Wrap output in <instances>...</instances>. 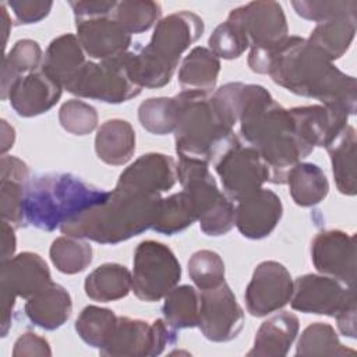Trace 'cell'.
I'll list each match as a JSON object with an SVG mask.
<instances>
[{"label":"cell","instance_id":"cell-1","mask_svg":"<svg viewBox=\"0 0 357 357\" xmlns=\"http://www.w3.org/2000/svg\"><path fill=\"white\" fill-rule=\"evenodd\" d=\"M275 84L298 96L356 113L357 82L340 71L321 50L300 36H287L272 53L268 73Z\"/></svg>","mask_w":357,"mask_h":357},{"label":"cell","instance_id":"cell-2","mask_svg":"<svg viewBox=\"0 0 357 357\" xmlns=\"http://www.w3.org/2000/svg\"><path fill=\"white\" fill-rule=\"evenodd\" d=\"M238 123L243 142L262 156L273 184H286L290 169L311 153L298 139L289 109L278 103L262 85H247Z\"/></svg>","mask_w":357,"mask_h":357},{"label":"cell","instance_id":"cell-3","mask_svg":"<svg viewBox=\"0 0 357 357\" xmlns=\"http://www.w3.org/2000/svg\"><path fill=\"white\" fill-rule=\"evenodd\" d=\"M160 199V195L116 184L103 204L64 223L60 230L99 244H119L152 229Z\"/></svg>","mask_w":357,"mask_h":357},{"label":"cell","instance_id":"cell-4","mask_svg":"<svg viewBox=\"0 0 357 357\" xmlns=\"http://www.w3.org/2000/svg\"><path fill=\"white\" fill-rule=\"evenodd\" d=\"M110 191L98 188L71 173H42L29 180L25 226L53 231L85 211L103 204Z\"/></svg>","mask_w":357,"mask_h":357},{"label":"cell","instance_id":"cell-5","mask_svg":"<svg viewBox=\"0 0 357 357\" xmlns=\"http://www.w3.org/2000/svg\"><path fill=\"white\" fill-rule=\"evenodd\" d=\"M174 144L178 156L213 163L238 137L219 116L208 92L181 91Z\"/></svg>","mask_w":357,"mask_h":357},{"label":"cell","instance_id":"cell-6","mask_svg":"<svg viewBox=\"0 0 357 357\" xmlns=\"http://www.w3.org/2000/svg\"><path fill=\"white\" fill-rule=\"evenodd\" d=\"M208 166L201 159L178 156L177 180L194 206L202 233L218 237L233 229L236 208L219 190Z\"/></svg>","mask_w":357,"mask_h":357},{"label":"cell","instance_id":"cell-7","mask_svg":"<svg viewBox=\"0 0 357 357\" xmlns=\"http://www.w3.org/2000/svg\"><path fill=\"white\" fill-rule=\"evenodd\" d=\"M227 20L240 25L248 38V67L257 74H268L273 50L289 36L282 6L276 1H251L233 8Z\"/></svg>","mask_w":357,"mask_h":357},{"label":"cell","instance_id":"cell-8","mask_svg":"<svg viewBox=\"0 0 357 357\" xmlns=\"http://www.w3.org/2000/svg\"><path fill=\"white\" fill-rule=\"evenodd\" d=\"M134 294L148 303L159 301L181 279V265L174 252L163 243L155 240L141 241L132 259Z\"/></svg>","mask_w":357,"mask_h":357},{"label":"cell","instance_id":"cell-9","mask_svg":"<svg viewBox=\"0 0 357 357\" xmlns=\"http://www.w3.org/2000/svg\"><path fill=\"white\" fill-rule=\"evenodd\" d=\"M67 92L105 103H123L138 96L142 88L132 79L126 53L99 63L86 61Z\"/></svg>","mask_w":357,"mask_h":357},{"label":"cell","instance_id":"cell-10","mask_svg":"<svg viewBox=\"0 0 357 357\" xmlns=\"http://www.w3.org/2000/svg\"><path fill=\"white\" fill-rule=\"evenodd\" d=\"M52 283L45 259L35 252H21L1 262V336L6 337L13 325V311L17 297L28 300Z\"/></svg>","mask_w":357,"mask_h":357},{"label":"cell","instance_id":"cell-11","mask_svg":"<svg viewBox=\"0 0 357 357\" xmlns=\"http://www.w3.org/2000/svg\"><path fill=\"white\" fill-rule=\"evenodd\" d=\"M177 343L176 329L165 319L146 322L130 317H117L116 328L100 356L109 357H152Z\"/></svg>","mask_w":357,"mask_h":357},{"label":"cell","instance_id":"cell-12","mask_svg":"<svg viewBox=\"0 0 357 357\" xmlns=\"http://www.w3.org/2000/svg\"><path fill=\"white\" fill-rule=\"evenodd\" d=\"M230 201H241L271 181V170L257 149L237 138L213 162Z\"/></svg>","mask_w":357,"mask_h":357},{"label":"cell","instance_id":"cell-13","mask_svg":"<svg viewBox=\"0 0 357 357\" xmlns=\"http://www.w3.org/2000/svg\"><path fill=\"white\" fill-rule=\"evenodd\" d=\"M204 29L199 15L187 10L177 11L156 24L149 43L142 49L165 67L176 71L181 54L202 36Z\"/></svg>","mask_w":357,"mask_h":357},{"label":"cell","instance_id":"cell-14","mask_svg":"<svg viewBox=\"0 0 357 357\" xmlns=\"http://www.w3.org/2000/svg\"><path fill=\"white\" fill-rule=\"evenodd\" d=\"M244 326V311L226 282L199 290L198 328L202 335L216 343L230 342Z\"/></svg>","mask_w":357,"mask_h":357},{"label":"cell","instance_id":"cell-15","mask_svg":"<svg viewBox=\"0 0 357 357\" xmlns=\"http://www.w3.org/2000/svg\"><path fill=\"white\" fill-rule=\"evenodd\" d=\"M353 297H356L354 287L331 276L307 273L293 280V294L289 303L296 311L335 318Z\"/></svg>","mask_w":357,"mask_h":357},{"label":"cell","instance_id":"cell-16","mask_svg":"<svg viewBox=\"0 0 357 357\" xmlns=\"http://www.w3.org/2000/svg\"><path fill=\"white\" fill-rule=\"evenodd\" d=\"M293 279L284 265L264 261L254 269L245 287V305L252 317H266L282 310L291 298Z\"/></svg>","mask_w":357,"mask_h":357},{"label":"cell","instance_id":"cell-17","mask_svg":"<svg viewBox=\"0 0 357 357\" xmlns=\"http://www.w3.org/2000/svg\"><path fill=\"white\" fill-rule=\"evenodd\" d=\"M311 261L315 269L349 287L356 282V238L343 230H322L311 241Z\"/></svg>","mask_w":357,"mask_h":357},{"label":"cell","instance_id":"cell-18","mask_svg":"<svg viewBox=\"0 0 357 357\" xmlns=\"http://www.w3.org/2000/svg\"><path fill=\"white\" fill-rule=\"evenodd\" d=\"M289 112L298 139L310 152L317 146L326 148L347 126L350 117L347 112L325 105L297 106Z\"/></svg>","mask_w":357,"mask_h":357},{"label":"cell","instance_id":"cell-19","mask_svg":"<svg viewBox=\"0 0 357 357\" xmlns=\"http://www.w3.org/2000/svg\"><path fill=\"white\" fill-rule=\"evenodd\" d=\"M283 215L280 198L268 188H259L237 202L234 225L241 236L251 240L268 237Z\"/></svg>","mask_w":357,"mask_h":357},{"label":"cell","instance_id":"cell-20","mask_svg":"<svg viewBox=\"0 0 357 357\" xmlns=\"http://www.w3.org/2000/svg\"><path fill=\"white\" fill-rule=\"evenodd\" d=\"M77 38L92 59L107 60L128 52L131 35L110 15L75 20Z\"/></svg>","mask_w":357,"mask_h":357},{"label":"cell","instance_id":"cell-21","mask_svg":"<svg viewBox=\"0 0 357 357\" xmlns=\"http://www.w3.org/2000/svg\"><path fill=\"white\" fill-rule=\"evenodd\" d=\"M63 86L40 67L20 77L8 92L11 107L22 117H33L50 110L61 98Z\"/></svg>","mask_w":357,"mask_h":357},{"label":"cell","instance_id":"cell-22","mask_svg":"<svg viewBox=\"0 0 357 357\" xmlns=\"http://www.w3.org/2000/svg\"><path fill=\"white\" fill-rule=\"evenodd\" d=\"M177 181L176 162L172 156L149 152L134 160L119 176L117 184L141 190L148 194L162 195Z\"/></svg>","mask_w":357,"mask_h":357},{"label":"cell","instance_id":"cell-23","mask_svg":"<svg viewBox=\"0 0 357 357\" xmlns=\"http://www.w3.org/2000/svg\"><path fill=\"white\" fill-rule=\"evenodd\" d=\"M29 167L17 156L1 155L0 159V208L3 220L15 229L25 226L24 205L29 184Z\"/></svg>","mask_w":357,"mask_h":357},{"label":"cell","instance_id":"cell-24","mask_svg":"<svg viewBox=\"0 0 357 357\" xmlns=\"http://www.w3.org/2000/svg\"><path fill=\"white\" fill-rule=\"evenodd\" d=\"M86 61L77 35L63 33L49 43L40 68L66 89L78 77Z\"/></svg>","mask_w":357,"mask_h":357},{"label":"cell","instance_id":"cell-25","mask_svg":"<svg viewBox=\"0 0 357 357\" xmlns=\"http://www.w3.org/2000/svg\"><path fill=\"white\" fill-rule=\"evenodd\" d=\"M24 310L33 325L45 331H54L63 326L71 317L73 301L70 293L61 284L52 282L29 297Z\"/></svg>","mask_w":357,"mask_h":357},{"label":"cell","instance_id":"cell-26","mask_svg":"<svg viewBox=\"0 0 357 357\" xmlns=\"http://www.w3.org/2000/svg\"><path fill=\"white\" fill-rule=\"evenodd\" d=\"M300 329L298 318L290 311H280L261 324L254 346L247 356L282 357L286 356L297 337Z\"/></svg>","mask_w":357,"mask_h":357},{"label":"cell","instance_id":"cell-27","mask_svg":"<svg viewBox=\"0 0 357 357\" xmlns=\"http://www.w3.org/2000/svg\"><path fill=\"white\" fill-rule=\"evenodd\" d=\"M135 131L123 119L106 120L96 132L95 152L106 165L123 166L135 152Z\"/></svg>","mask_w":357,"mask_h":357},{"label":"cell","instance_id":"cell-28","mask_svg":"<svg viewBox=\"0 0 357 357\" xmlns=\"http://www.w3.org/2000/svg\"><path fill=\"white\" fill-rule=\"evenodd\" d=\"M356 146V130L347 124L325 148L331 156L332 173L339 192L350 197L356 195L357 192Z\"/></svg>","mask_w":357,"mask_h":357},{"label":"cell","instance_id":"cell-29","mask_svg":"<svg viewBox=\"0 0 357 357\" xmlns=\"http://www.w3.org/2000/svg\"><path fill=\"white\" fill-rule=\"evenodd\" d=\"M132 286L131 272L120 264L106 262L95 268L85 279V294L99 303L116 301L126 297Z\"/></svg>","mask_w":357,"mask_h":357},{"label":"cell","instance_id":"cell-30","mask_svg":"<svg viewBox=\"0 0 357 357\" xmlns=\"http://www.w3.org/2000/svg\"><path fill=\"white\" fill-rule=\"evenodd\" d=\"M219 71V59L208 47L197 46L181 61L178 68V84L183 91L209 93L216 86Z\"/></svg>","mask_w":357,"mask_h":357},{"label":"cell","instance_id":"cell-31","mask_svg":"<svg viewBox=\"0 0 357 357\" xmlns=\"http://www.w3.org/2000/svg\"><path fill=\"white\" fill-rule=\"evenodd\" d=\"M290 195L296 205L308 208L318 205L329 192V183L322 169L310 162H298L286 177Z\"/></svg>","mask_w":357,"mask_h":357},{"label":"cell","instance_id":"cell-32","mask_svg":"<svg viewBox=\"0 0 357 357\" xmlns=\"http://www.w3.org/2000/svg\"><path fill=\"white\" fill-rule=\"evenodd\" d=\"M357 28V15L339 17L318 24L307 39L331 61L340 59L350 47Z\"/></svg>","mask_w":357,"mask_h":357},{"label":"cell","instance_id":"cell-33","mask_svg":"<svg viewBox=\"0 0 357 357\" xmlns=\"http://www.w3.org/2000/svg\"><path fill=\"white\" fill-rule=\"evenodd\" d=\"M42 49L36 40H17L3 59L1 99H7L11 86L20 77L38 70L42 64Z\"/></svg>","mask_w":357,"mask_h":357},{"label":"cell","instance_id":"cell-34","mask_svg":"<svg viewBox=\"0 0 357 357\" xmlns=\"http://www.w3.org/2000/svg\"><path fill=\"white\" fill-rule=\"evenodd\" d=\"M163 298V319L172 328L177 331L198 326L199 293L192 286H176Z\"/></svg>","mask_w":357,"mask_h":357},{"label":"cell","instance_id":"cell-35","mask_svg":"<svg viewBox=\"0 0 357 357\" xmlns=\"http://www.w3.org/2000/svg\"><path fill=\"white\" fill-rule=\"evenodd\" d=\"M195 220L197 213L194 206L188 195L181 190L180 192L160 199L152 230L160 234L173 236L190 227Z\"/></svg>","mask_w":357,"mask_h":357},{"label":"cell","instance_id":"cell-36","mask_svg":"<svg viewBox=\"0 0 357 357\" xmlns=\"http://www.w3.org/2000/svg\"><path fill=\"white\" fill-rule=\"evenodd\" d=\"M297 356H353L356 350L346 347L340 343L333 326L326 322H314L308 325L296 349Z\"/></svg>","mask_w":357,"mask_h":357},{"label":"cell","instance_id":"cell-37","mask_svg":"<svg viewBox=\"0 0 357 357\" xmlns=\"http://www.w3.org/2000/svg\"><path fill=\"white\" fill-rule=\"evenodd\" d=\"M49 255L59 272L75 275L92 262V247L85 238L64 234L52 243Z\"/></svg>","mask_w":357,"mask_h":357},{"label":"cell","instance_id":"cell-38","mask_svg":"<svg viewBox=\"0 0 357 357\" xmlns=\"http://www.w3.org/2000/svg\"><path fill=\"white\" fill-rule=\"evenodd\" d=\"M117 324V315L109 308L98 305H86L75 321V331L79 337L100 350L109 342Z\"/></svg>","mask_w":357,"mask_h":357},{"label":"cell","instance_id":"cell-39","mask_svg":"<svg viewBox=\"0 0 357 357\" xmlns=\"http://www.w3.org/2000/svg\"><path fill=\"white\" fill-rule=\"evenodd\" d=\"M178 119V100L173 98H149L138 107V120L141 126L156 135L174 132Z\"/></svg>","mask_w":357,"mask_h":357},{"label":"cell","instance_id":"cell-40","mask_svg":"<svg viewBox=\"0 0 357 357\" xmlns=\"http://www.w3.org/2000/svg\"><path fill=\"white\" fill-rule=\"evenodd\" d=\"M162 7L151 0H124L116 4L112 17L126 32L142 33L160 21Z\"/></svg>","mask_w":357,"mask_h":357},{"label":"cell","instance_id":"cell-41","mask_svg":"<svg viewBox=\"0 0 357 357\" xmlns=\"http://www.w3.org/2000/svg\"><path fill=\"white\" fill-rule=\"evenodd\" d=\"M188 275L199 290L216 287L225 282V262L218 252L199 250L188 261Z\"/></svg>","mask_w":357,"mask_h":357},{"label":"cell","instance_id":"cell-42","mask_svg":"<svg viewBox=\"0 0 357 357\" xmlns=\"http://www.w3.org/2000/svg\"><path fill=\"white\" fill-rule=\"evenodd\" d=\"M209 50L218 57L233 60L240 57L248 47L250 42L244 31L236 22L226 20L219 24L208 39Z\"/></svg>","mask_w":357,"mask_h":357},{"label":"cell","instance_id":"cell-43","mask_svg":"<svg viewBox=\"0 0 357 357\" xmlns=\"http://www.w3.org/2000/svg\"><path fill=\"white\" fill-rule=\"evenodd\" d=\"M291 6L297 13V15L318 24L329 20H335L339 17L357 15L356 0H333V1L298 0V1H291Z\"/></svg>","mask_w":357,"mask_h":357},{"label":"cell","instance_id":"cell-44","mask_svg":"<svg viewBox=\"0 0 357 357\" xmlns=\"http://www.w3.org/2000/svg\"><path fill=\"white\" fill-rule=\"evenodd\" d=\"M59 121L70 134L88 135L98 126V113L89 103L79 99H70L61 105Z\"/></svg>","mask_w":357,"mask_h":357},{"label":"cell","instance_id":"cell-45","mask_svg":"<svg viewBox=\"0 0 357 357\" xmlns=\"http://www.w3.org/2000/svg\"><path fill=\"white\" fill-rule=\"evenodd\" d=\"M7 7L14 13L17 24H35L47 17L53 3L43 0H11L6 3Z\"/></svg>","mask_w":357,"mask_h":357},{"label":"cell","instance_id":"cell-46","mask_svg":"<svg viewBox=\"0 0 357 357\" xmlns=\"http://www.w3.org/2000/svg\"><path fill=\"white\" fill-rule=\"evenodd\" d=\"M14 357H32V356H52V349L47 339L33 333H22L14 343Z\"/></svg>","mask_w":357,"mask_h":357},{"label":"cell","instance_id":"cell-47","mask_svg":"<svg viewBox=\"0 0 357 357\" xmlns=\"http://www.w3.org/2000/svg\"><path fill=\"white\" fill-rule=\"evenodd\" d=\"M117 1L89 0V1H70V7L75 15V20L96 18L110 15L116 8Z\"/></svg>","mask_w":357,"mask_h":357},{"label":"cell","instance_id":"cell-48","mask_svg":"<svg viewBox=\"0 0 357 357\" xmlns=\"http://www.w3.org/2000/svg\"><path fill=\"white\" fill-rule=\"evenodd\" d=\"M335 318H336L339 332L343 336L354 339L356 333H357V329H356V297H353Z\"/></svg>","mask_w":357,"mask_h":357},{"label":"cell","instance_id":"cell-49","mask_svg":"<svg viewBox=\"0 0 357 357\" xmlns=\"http://www.w3.org/2000/svg\"><path fill=\"white\" fill-rule=\"evenodd\" d=\"M15 227L8 222H1V262H6L14 257L17 238H15Z\"/></svg>","mask_w":357,"mask_h":357},{"label":"cell","instance_id":"cell-50","mask_svg":"<svg viewBox=\"0 0 357 357\" xmlns=\"http://www.w3.org/2000/svg\"><path fill=\"white\" fill-rule=\"evenodd\" d=\"M14 141H15L14 127L10 126L6 120H1V145H0L1 155H6V152L13 148Z\"/></svg>","mask_w":357,"mask_h":357},{"label":"cell","instance_id":"cell-51","mask_svg":"<svg viewBox=\"0 0 357 357\" xmlns=\"http://www.w3.org/2000/svg\"><path fill=\"white\" fill-rule=\"evenodd\" d=\"M6 3H1L0 6V11H1V21H3V32H4V43H7V38H8V33H10V28L13 26L11 24V18L8 15V11L6 8Z\"/></svg>","mask_w":357,"mask_h":357}]
</instances>
